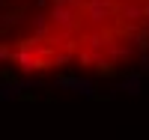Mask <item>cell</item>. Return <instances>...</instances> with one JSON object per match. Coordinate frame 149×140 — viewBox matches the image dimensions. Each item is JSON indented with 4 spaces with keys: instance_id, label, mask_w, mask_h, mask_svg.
Here are the masks:
<instances>
[{
    "instance_id": "cell-1",
    "label": "cell",
    "mask_w": 149,
    "mask_h": 140,
    "mask_svg": "<svg viewBox=\"0 0 149 140\" xmlns=\"http://www.w3.org/2000/svg\"><path fill=\"white\" fill-rule=\"evenodd\" d=\"M149 45V0H0V66L102 72Z\"/></svg>"
}]
</instances>
